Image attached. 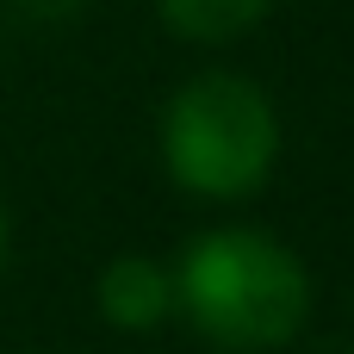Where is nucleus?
Listing matches in <instances>:
<instances>
[{"label":"nucleus","instance_id":"obj_1","mask_svg":"<svg viewBox=\"0 0 354 354\" xmlns=\"http://www.w3.org/2000/svg\"><path fill=\"white\" fill-rule=\"evenodd\" d=\"M174 305H187L199 336H212L218 348L255 354L299 336V324L311 311V280H305L299 255L280 249L274 236L212 230L187 249V261L174 274Z\"/></svg>","mask_w":354,"mask_h":354},{"label":"nucleus","instance_id":"obj_2","mask_svg":"<svg viewBox=\"0 0 354 354\" xmlns=\"http://www.w3.org/2000/svg\"><path fill=\"white\" fill-rule=\"evenodd\" d=\"M280 118L243 75H199L162 112V162L199 199H243L274 174Z\"/></svg>","mask_w":354,"mask_h":354},{"label":"nucleus","instance_id":"obj_3","mask_svg":"<svg viewBox=\"0 0 354 354\" xmlns=\"http://www.w3.org/2000/svg\"><path fill=\"white\" fill-rule=\"evenodd\" d=\"M100 311L118 330H156L174 311V274L149 255H118L100 274Z\"/></svg>","mask_w":354,"mask_h":354},{"label":"nucleus","instance_id":"obj_4","mask_svg":"<svg viewBox=\"0 0 354 354\" xmlns=\"http://www.w3.org/2000/svg\"><path fill=\"white\" fill-rule=\"evenodd\" d=\"M274 0H156L162 25L180 31L187 44H224V37H243L249 25L268 19Z\"/></svg>","mask_w":354,"mask_h":354},{"label":"nucleus","instance_id":"obj_5","mask_svg":"<svg viewBox=\"0 0 354 354\" xmlns=\"http://www.w3.org/2000/svg\"><path fill=\"white\" fill-rule=\"evenodd\" d=\"M0 261H6V212H0Z\"/></svg>","mask_w":354,"mask_h":354}]
</instances>
